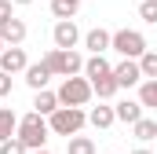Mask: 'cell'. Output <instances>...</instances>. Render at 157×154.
<instances>
[{"mask_svg": "<svg viewBox=\"0 0 157 154\" xmlns=\"http://www.w3.org/2000/svg\"><path fill=\"white\" fill-rule=\"evenodd\" d=\"M48 136H51V128L40 114L18 117V140L26 143V151H48Z\"/></svg>", "mask_w": 157, "mask_h": 154, "instance_id": "obj_1", "label": "cell"}, {"mask_svg": "<svg viewBox=\"0 0 157 154\" xmlns=\"http://www.w3.org/2000/svg\"><path fill=\"white\" fill-rule=\"evenodd\" d=\"M84 121H88V114H84V110H77V107H59L55 114L48 117V128H51L55 136H66V140H73L80 128H84Z\"/></svg>", "mask_w": 157, "mask_h": 154, "instance_id": "obj_2", "label": "cell"}, {"mask_svg": "<svg viewBox=\"0 0 157 154\" xmlns=\"http://www.w3.org/2000/svg\"><path fill=\"white\" fill-rule=\"evenodd\" d=\"M55 95H59V107H77L80 110L95 92H91V81H88V77H66Z\"/></svg>", "mask_w": 157, "mask_h": 154, "instance_id": "obj_3", "label": "cell"}, {"mask_svg": "<svg viewBox=\"0 0 157 154\" xmlns=\"http://www.w3.org/2000/svg\"><path fill=\"white\" fill-rule=\"evenodd\" d=\"M44 66L51 70V77H77L84 70V59H80L77 51H59V48H51L48 55H44Z\"/></svg>", "mask_w": 157, "mask_h": 154, "instance_id": "obj_4", "label": "cell"}, {"mask_svg": "<svg viewBox=\"0 0 157 154\" xmlns=\"http://www.w3.org/2000/svg\"><path fill=\"white\" fill-rule=\"evenodd\" d=\"M110 48H113V51H121L124 59H135V63H139V59L150 51V48H146V37H143L139 30H117Z\"/></svg>", "mask_w": 157, "mask_h": 154, "instance_id": "obj_5", "label": "cell"}, {"mask_svg": "<svg viewBox=\"0 0 157 154\" xmlns=\"http://www.w3.org/2000/svg\"><path fill=\"white\" fill-rule=\"evenodd\" d=\"M51 40H55V48H59V51H73V48H77V40H80L77 22H55Z\"/></svg>", "mask_w": 157, "mask_h": 154, "instance_id": "obj_6", "label": "cell"}, {"mask_svg": "<svg viewBox=\"0 0 157 154\" xmlns=\"http://www.w3.org/2000/svg\"><path fill=\"white\" fill-rule=\"evenodd\" d=\"M0 70L11 77V74H26L29 70V59H26V51L22 48H4L0 51Z\"/></svg>", "mask_w": 157, "mask_h": 154, "instance_id": "obj_7", "label": "cell"}, {"mask_svg": "<svg viewBox=\"0 0 157 154\" xmlns=\"http://www.w3.org/2000/svg\"><path fill=\"white\" fill-rule=\"evenodd\" d=\"M113 77H117V88H132V84H143V70L135 59H124L113 66Z\"/></svg>", "mask_w": 157, "mask_h": 154, "instance_id": "obj_8", "label": "cell"}, {"mask_svg": "<svg viewBox=\"0 0 157 154\" xmlns=\"http://www.w3.org/2000/svg\"><path fill=\"white\" fill-rule=\"evenodd\" d=\"M110 44H113V33H106L102 26H99V30H88V33H84V48H88L91 55H102V51H106Z\"/></svg>", "mask_w": 157, "mask_h": 154, "instance_id": "obj_9", "label": "cell"}, {"mask_svg": "<svg viewBox=\"0 0 157 154\" xmlns=\"http://www.w3.org/2000/svg\"><path fill=\"white\" fill-rule=\"evenodd\" d=\"M0 40H4V48H18V44L26 40V22H22V18H11V22L0 30Z\"/></svg>", "mask_w": 157, "mask_h": 154, "instance_id": "obj_10", "label": "cell"}, {"mask_svg": "<svg viewBox=\"0 0 157 154\" xmlns=\"http://www.w3.org/2000/svg\"><path fill=\"white\" fill-rule=\"evenodd\" d=\"M113 114H117V121H124V125H135V121H143V103L121 99L117 107H113Z\"/></svg>", "mask_w": 157, "mask_h": 154, "instance_id": "obj_11", "label": "cell"}, {"mask_svg": "<svg viewBox=\"0 0 157 154\" xmlns=\"http://www.w3.org/2000/svg\"><path fill=\"white\" fill-rule=\"evenodd\" d=\"M15 136H18V114L11 107H0V143H7Z\"/></svg>", "mask_w": 157, "mask_h": 154, "instance_id": "obj_12", "label": "cell"}, {"mask_svg": "<svg viewBox=\"0 0 157 154\" xmlns=\"http://www.w3.org/2000/svg\"><path fill=\"white\" fill-rule=\"evenodd\" d=\"M113 74V66L106 63V55H91V59H84V77L88 81H99V77H110Z\"/></svg>", "mask_w": 157, "mask_h": 154, "instance_id": "obj_13", "label": "cell"}, {"mask_svg": "<svg viewBox=\"0 0 157 154\" xmlns=\"http://www.w3.org/2000/svg\"><path fill=\"white\" fill-rule=\"evenodd\" d=\"M55 110H59V95H55V92H48V88H44V92H37V95H33V114L51 117Z\"/></svg>", "mask_w": 157, "mask_h": 154, "instance_id": "obj_14", "label": "cell"}, {"mask_svg": "<svg viewBox=\"0 0 157 154\" xmlns=\"http://www.w3.org/2000/svg\"><path fill=\"white\" fill-rule=\"evenodd\" d=\"M48 81H51V70H48L44 63H33V66L26 70V84H29L33 92H44V88H48Z\"/></svg>", "mask_w": 157, "mask_h": 154, "instance_id": "obj_15", "label": "cell"}, {"mask_svg": "<svg viewBox=\"0 0 157 154\" xmlns=\"http://www.w3.org/2000/svg\"><path fill=\"white\" fill-rule=\"evenodd\" d=\"M77 11H80V0H51V15L59 22H73Z\"/></svg>", "mask_w": 157, "mask_h": 154, "instance_id": "obj_16", "label": "cell"}, {"mask_svg": "<svg viewBox=\"0 0 157 154\" xmlns=\"http://www.w3.org/2000/svg\"><path fill=\"white\" fill-rule=\"evenodd\" d=\"M88 121H91L95 128H110V125L117 121V114H113V107H91V110H88Z\"/></svg>", "mask_w": 157, "mask_h": 154, "instance_id": "obj_17", "label": "cell"}, {"mask_svg": "<svg viewBox=\"0 0 157 154\" xmlns=\"http://www.w3.org/2000/svg\"><path fill=\"white\" fill-rule=\"evenodd\" d=\"M91 92L99 95V99H113L121 88H117V77L110 74V77H99V81H91Z\"/></svg>", "mask_w": 157, "mask_h": 154, "instance_id": "obj_18", "label": "cell"}, {"mask_svg": "<svg viewBox=\"0 0 157 154\" xmlns=\"http://www.w3.org/2000/svg\"><path fill=\"white\" fill-rule=\"evenodd\" d=\"M66 154H95V143L88 136H73V140H66Z\"/></svg>", "mask_w": 157, "mask_h": 154, "instance_id": "obj_19", "label": "cell"}, {"mask_svg": "<svg viewBox=\"0 0 157 154\" xmlns=\"http://www.w3.org/2000/svg\"><path fill=\"white\" fill-rule=\"evenodd\" d=\"M132 132H135V140H154L157 136V121L154 117H143V121L132 125Z\"/></svg>", "mask_w": 157, "mask_h": 154, "instance_id": "obj_20", "label": "cell"}, {"mask_svg": "<svg viewBox=\"0 0 157 154\" xmlns=\"http://www.w3.org/2000/svg\"><path fill=\"white\" fill-rule=\"evenodd\" d=\"M139 103L157 110V81H143V84H139Z\"/></svg>", "mask_w": 157, "mask_h": 154, "instance_id": "obj_21", "label": "cell"}, {"mask_svg": "<svg viewBox=\"0 0 157 154\" xmlns=\"http://www.w3.org/2000/svg\"><path fill=\"white\" fill-rule=\"evenodd\" d=\"M139 70H143V81H157V51H146L139 59Z\"/></svg>", "mask_w": 157, "mask_h": 154, "instance_id": "obj_22", "label": "cell"}, {"mask_svg": "<svg viewBox=\"0 0 157 154\" xmlns=\"http://www.w3.org/2000/svg\"><path fill=\"white\" fill-rule=\"evenodd\" d=\"M139 18L150 22V26H157V0H143L139 4Z\"/></svg>", "mask_w": 157, "mask_h": 154, "instance_id": "obj_23", "label": "cell"}, {"mask_svg": "<svg viewBox=\"0 0 157 154\" xmlns=\"http://www.w3.org/2000/svg\"><path fill=\"white\" fill-rule=\"evenodd\" d=\"M0 154H29L26 151V143L15 136V140H7V143H0Z\"/></svg>", "mask_w": 157, "mask_h": 154, "instance_id": "obj_24", "label": "cell"}, {"mask_svg": "<svg viewBox=\"0 0 157 154\" xmlns=\"http://www.w3.org/2000/svg\"><path fill=\"white\" fill-rule=\"evenodd\" d=\"M11 18H15V4H11V0H0V30H4Z\"/></svg>", "mask_w": 157, "mask_h": 154, "instance_id": "obj_25", "label": "cell"}, {"mask_svg": "<svg viewBox=\"0 0 157 154\" xmlns=\"http://www.w3.org/2000/svg\"><path fill=\"white\" fill-rule=\"evenodd\" d=\"M4 95H11V77L0 70V99H4Z\"/></svg>", "mask_w": 157, "mask_h": 154, "instance_id": "obj_26", "label": "cell"}, {"mask_svg": "<svg viewBox=\"0 0 157 154\" xmlns=\"http://www.w3.org/2000/svg\"><path fill=\"white\" fill-rule=\"evenodd\" d=\"M132 154H150V151H146V147H139V151H132Z\"/></svg>", "mask_w": 157, "mask_h": 154, "instance_id": "obj_27", "label": "cell"}, {"mask_svg": "<svg viewBox=\"0 0 157 154\" xmlns=\"http://www.w3.org/2000/svg\"><path fill=\"white\" fill-rule=\"evenodd\" d=\"M11 4H33V0H11Z\"/></svg>", "mask_w": 157, "mask_h": 154, "instance_id": "obj_28", "label": "cell"}, {"mask_svg": "<svg viewBox=\"0 0 157 154\" xmlns=\"http://www.w3.org/2000/svg\"><path fill=\"white\" fill-rule=\"evenodd\" d=\"M29 154H48V151H29Z\"/></svg>", "mask_w": 157, "mask_h": 154, "instance_id": "obj_29", "label": "cell"}, {"mask_svg": "<svg viewBox=\"0 0 157 154\" xmlns=\"http://www.w3.org/2000/svg\"><path fill=\"white\" fill-rule=\"evenodd\" d=\"M139 4H143V0H139Z\"/></svg>", "mask_w": 157, "mask_h": 154, "instance_id": "obj_30", "label": "cell"}]
</instances>
